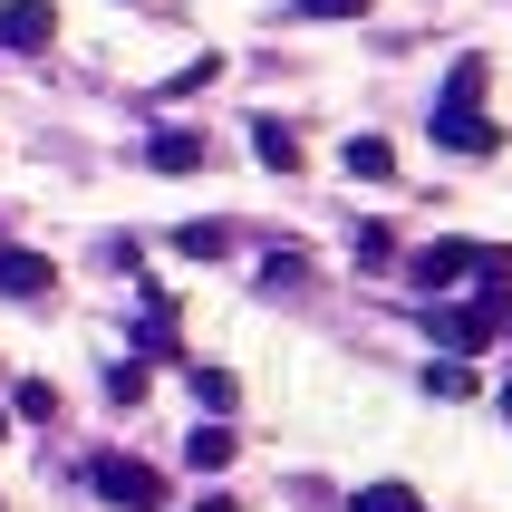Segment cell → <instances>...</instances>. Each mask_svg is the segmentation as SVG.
Wrapping results in <instances>:
<instances>
[{"instance_id": "cell-11", "label": "cell", "mask_w": 512, "mask_h": 512, "mask_svg": "<svg viewBox=\"0 0 512 512\" xmlns=\"http://www.w3.org/2000/svg\"><path fill=\"white\" fill-rule=\"evenodd\" d=\"M174 252H184V261H223L232 252V223H184V232H174Z\"/></svg>"}, {"instance_id": "cell-5", "label": "cell", "mask_w": 512, "mask_h": 512, "mask_svg": "<svg viewBox=\"0 0 512 512\" xmlns=\"http://www.w3.org/2000/svg\"><path fill=\"white\" fill-rule=\"evenodd\" d=\"M0 39H10V49H49L58 10H49V0H10V10H0Z\"/></svg>"}, {"instance_id": "cell-8", "label": "cell", "mask_w": 512, "mask_h": 512, "mask_svg": "<svg viewBox=\"0 0 512 512\" xmlns=\"http://www.w3.org/2000/svg\"><path fill=\"white\" fill-rule=\"evenodd\" d=\"M252 155H261L271 174H300V136H290L281 116H252Z\"/></svg>"}, {"instance_id": "cell-18", "label": "cell", "mask_w": 512, "mask_h": 512, "mask_svg": "<svg viewBox=\"0 0 512 512\" xmlns=\"http://www.w3.org/2000/svg\"><path fill=\"white\" fill-rule=\"evenodd\" d=\"M0 435H10V416H0Z\"/></svg>"}, {"instance_id": "cell-19", "label": "cell", "mask_w": 512, "mask_h": 512, "mask_svg": "<svg viewBox=\"0 0 512 512\" xmlns=\"http://www.w3.org/2000/svg\"><path fill=\"white\" fill-rule=\"evenodd\" d=\"M503 339H512V319H503Z\"/></svg>"}, {"instance_id": "cell-2", "label": "cell", "mask_w": 512, "mask_h": 512, "mask_svg": "<svg viewBox=\"0 0 512 512\" xmlns=\"http://www.w3.org/2000/svg\"><path fill=\"white\" fill-rule=\"evenodd\" d=\"M87 493L116 503V512H165V474L136 464V455H97V464H87Z\"/></svg>"}, {"instance_id": "cell-6", "label": "cell", "mask_w": 512, "mask_h": 512, "mask_svg": "<svg viewBox=\"0 0 512 512\" xmlns=\"http://www.w3.org/2000/svg\"><path fill=\"white\" fill-rule=\"evenodd\" d=\"M232 455H242V435H232L223 416H213V426H194V435H184V464H194V474H223Z\"/></svg>"}, {"instance_id": "cell-4", "label": "cell", "mask_w": 512, "mask_h": 512, "mask_svg": "<svg viewBox=\"0 0 512 512\" xmlns=\"http://www.w3.org/2000/svg\"><path fill=\"white\" fill-rule=\"evenodd\" d=\"M49 290H58L49 252H0V300H49Z\"/></svg>"}, {"instance_id": "cell-20", "label": "cell", "mask_w": 512, "mask_h": 512, "mask_svg": "<svg viewBox=\"0 0 512 512\" xmlns=\"http://www.w3.org/2000/svg\"><path fill=\"white\" fill-rule=\"evenodd\" d=\"M503 406H512V387H503Z\"/></svg>"}, {"instance_id": "cell-14", "label": "cell", "mask_w": 512, "mask_h": 512, "mask_svg": "<svg viewBox=\"0 0 512 512\" xmlns=\"http://www.w3.org/2000/svg\"><path fill=\"white\" fill-rule=\"evenodd\" d=\"M426 387H435V397H474V387H484V377L464 368V358H445V368H426Z\"/></svg>"}, {"instance_id": "cell-7", "label": "cell", "mask_w": 512, "mask_h": 512, "mask_svg": "<svg viewBox=\"0 0 512 512\" xmlns=\"http://www.w3.org/2000/svg\"><path fill=\"white\" fill-rule=\"evenodd\" d=\"M474 310H493V319H512V252H474Z\"/></svg>"}, {"instance_id": "cell-9", "label": "cell", "mask_w": 512, "mask_h": 512, "mask_svg": "<svg viewBox=\"0 0 512 512\" xmlns=\"http://www.w3.org/2000/svg\"><path fill=\"white\" fill-rule=\"evenodd\" d=\"M145 165H155V174H194L203 165V136H174V126H165V136H145Z\"/></svg>"}, {"instance_id": "cell-3", "label": "cell", "mask_w": 512, "mask_h": 512, "mask_svg": "<svg viewBox=\"0 0 512 512\" xmlns=\"http://www.w3.org/2000/svg\"><path fill=\"white\" fill-rule=\"evenodd\" d=\"M474 252H484V242H426V252L406 261V281L426 290V300H445L455 281H474Z\"/></svg>"}, {"instance_id": "cell-10", "label": "cell", "mask_w": 512, "mask_h": 512, "mask_svg": "<svg viewBox=\"0 0 512 512\" xmlns=\"http://www.w3.org/2000/svg\"><path fill=\"white\" fill-rule=\"evenodd\" d=\"M348 174H358V184H387V174H397V145L387 136H348Z\"/></svg>"}, {"instance_id": "cell-15", "label": "cell", "mask_w": 512, "mask_h": 512, "mask_svg": "<svg viewBox=\"0 0 512 512\" xmlns=\"http://www.w3.org/2000/svg\"><path fill=\"white\" fill-rule=\"evenodd\" d=\"M261 281H271V290H300V281H310V261H300V252H271V261H261Z\"/></svg>"}, {"instance_id": "cell-16", "label": "cell", "mask_w": 512, "mask_h": 512, "mask_svg": "<svg viewBox=\"0 0 512 512\" xmlns=\"http://www.w3.org/2000/svg\"><path fill=\"white\" fill-rule=\"evenodd\" d=\"M300 10H310V20H358L368 0H300Z\"/></svg>"}, {"instance_id": "cell-13", "label": "cell", "mask_w": 512, "mask_h": 512, "mask_svg": "<svg viewBox=\"0 0 512 512\" xmlns=\"http://www.w3.org/2000/svg\"><path fill=\"white\" fill-rule=\"evenodd\" d=\"M348 512H426V503H416V493H406V484H368V493H358V503H348Z\"/></svg>"}, {"instance_id": "cell-1", "label": "cell", "mask_w": 512, "mask_h": 512, "mask_svg": "<svg viewBox=\"0 0 512 512\" xmlns=\"http://www.w3.org/2000/svg\"><path fill=\"white\" fill-rule=\"evenodd\" d=\"M435 145L445 155H493V126H484V58H455V78L435 97Z\"/></svg>"}, {"instance_id": "cell-17", "label": "cell", "mask_w": 512, "mask_h": 512, "mask_svg": "<svg viewBox=\"0 0 512 512\" xmlns=\"http://www.w3.org/2000/svg\"><path fill=\"white\" fill-rule=\"evenodd\" d=\"M194 512H242V503H232V493H203V503Z\"/></svg>"}, {"instance_id": "cell-12", "label": "cell", "mask_w": 512, "mask_h": 512, "mask_svg": "<svg viewBox=\"0 0 512 512\" xmlns=\"http://www.w3.org/2000/svg\"><path fill=\"white\" fill-rule=\"evenodd\" d=\"M184 387H194V406H213V416L242 397V377H232V368H184Z\"/></svg>"}]
</instances>
